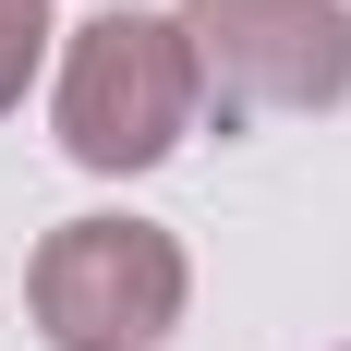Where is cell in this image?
<instances>
[{"mask_svg": "<svg viewBox=\"0 0 351 351\" xmlns=\"http://www.w3.org/2000/svg\"><path fill=\"white\" fill-rule=\"evenodd\" d=\"M25 303H36V339L49 351H170L182 303H194V254L182 230L158 218H61L25 267Z\"/></svg>", "mask_w": 351, "mask_h": 351, "instance_id": "obj_2", "label": "cell"}, {"mask_svg": "<svg viewBox=\"0 0 351 351\" xmlns=\"http://www.w3.org/2000/svg\"><path fill=\"white\" fill-rule=\"evenodd\" d=\"M49 121H61V158L97 182H134L158 158H182V134L206 121V73L182 49L170 12H97L73 25L61 85H49Z\"/></svg>", "mask_w": 351, "mask_h": 351, "instance_id": "obj_1", "label": "cell"}, {"mask_svg": "<svg viewBox=\"0 0 351 351\" xmlns=\"http://www.w3.org/2000/svg\"><path fill=\"white\" fill-rule=\"evenodd\" d=\"M339 351H351V339H339Z\"/></svg>", "mask_w": 351, "mask_h": 351, "instance_id": "obj_5", "label": "cell"}, {"mask_svg": "<svg viewBox=\"0 0 351 351\" xmlns=\"http://www.w3.org/2000/svg\"><path fill=\"white\" fill-rule=\"evenodd\" d=\"M49 0H0V109H25V85H36V61H49Z\"/></svg>", "mask_w": 351, "mask_h": 351, "instance_id": "obj_4", "label": "cell"}, {"mask_svg": "<svg viewBox=\"0 0 351 351\" xmlns=\"http://www.w3.org/2000/svg\"><path fill=\"white\" fill-rule=\"evenodd\" d=\"M206 73L218 134L243 121H315L351 97V0H182L170 12Z\"/></svg>", "mask_w": 351, "mask_h": 351, "instance_id": "obj_3", "label": "cell"}]
</instances>
